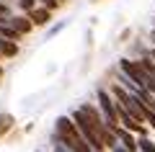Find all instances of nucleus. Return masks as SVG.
Returning <instances> with one entry per match:
<instances>
[{"label": "nucleus", "instance_id": "obj_1", "mask_svg": "<svg viewBox=\"0 0 155 152\" xmlns=\"http://www.w3.org/2000/svg\"><path fill=\"white\" fill-rule=\"evenodd\" d=\"M54 137H57V139H60L70 152H93V150H91V144L83 139V134L78 131V126L72 124L70 116H60V119H57V124H54Z\"/></svg>", "mask_w": 155, "mask_h": 152}, {"label": "nucleus", "instance_id": "obj_2", "mask_svg": "<svg viewBox=\"0 0 155 152\" xmlns=\"http://www.w3.org/2000/svg\"><path fill=\"white\" fill-rule=\"evenodd\" d=\"M70 119H72V124L78 126V131L83 134V139L91 144V150H93V152H101V150H104V144H101V137H98V131H96V124L83 114V111H80V108L72 111Z\"/></svg>", "mask_w": 155, "mask_h": 152}, {"label": "nucleus", "instance_id": "obj_3", "mask_svg": "<svg viewBox=\"0 0 155 152\" xmlns=\"http://www.w3.org/2000/svg\"><path fill=\"white\" fill-rule=\"evenodd\" d=\"M98 106H101V114H104L106 119V126H109L111 131L116 129V121H119V114H116V101H111V95L106 90H98Z\"/></svg>", "mask_w": 155, "mask_h": 152}, {"label": "nucleus", "instance_id": "obj_4", "mask_svg": "<svg viewBox=\"0 0 155 152\" xmlns=\"http://www.w3.org/2000/svg\"><path fill=\"white\" fill-rule=\"evenodd\" d=\"M119 72H124V75H127V77H129V80H132L137 88H147L145 72L140 70L137 62H132V60H122V62H119Z\"/></svg>", "mask_w": 155, "mask_h": 152}, {"label": "nucleus", "instance_id": "obj_5", "mask_svg": "<svg viewBox=\"0 0 155 152\" xmlns=\"http://www.w3.org/2000/svg\"><path fill=\"white\" fill-rule=\"evenodd\" d=\"M114 134H116V139H122V147H124V150L137 152V139L132 137V131H127L124 126H116V129H114Z\"/></svg>", "mask_w": 155, "mask_h": 152}, {"label": "nucleus", "instance_id": "obj_6", "mask_svg": "<svg viewBox=\"0 0 155 152\" xmlns=\"http://www.w3.org/2000/svg\"><path fill=\"white\" fill-rule=\"evenodd\" d=\"M8 23H11L13 28H16L18 34H28L34 28V23H31V18L28 16H16V18H8Z\"/></svg>", "mask_w": 155, "mask_h": 152}, {"label": "nucleus", "instance_id": "obj_7", "mask_svg": "<svg viewBox=\"0 0 155 152\" xmlns=\"http://www.w3.org/2000/svg\"><path fill=\"white\" fill-rule=\"evenodd\" d=\"M28 18H31L34 26H47L49 23V8H34V11H28Z\"/></svg>", "mask_w": 155, "mask_h": 152}, {"label": "nucleus", "instance_id": "obj_8", "mask_svg": "<svg viewBox=\"0 0 155 152\" xmlns=\"http://www.w3.org/2000/svg\"><path fill=\"white\" fill-rule=\"evenodd\" d=\"M0 36L8 39V41H18V36H21V34H18L11 23H3V26H0Z\"/></svg>", "mask_w": 155, "mask_h": 152}, {"label": "nucleus", "instance_id": "obj_9", "mask_svg": "<svg viewBox=\"0 0 155 152\" xmlns=\"http://www.w3.org/2000/svg\"><path fill=\"white\" fill-rule=\"evenodd\" d=\"M0 52H3L5 57H16V54H18V44H16V41H8V39H5V41L0 44Z\"/></svg>", "mask_w": 155, "mask_h": 152}, {"label": "nucleus", "instance_id": "obj_10", "mask_svg": "<svg viewBox=\"0 0 155 152\" xmlns=\"http://www.w3.org/2000/svg\"><path fill=\"white\" fill-rule=\"evenodd\" d=\"M137 150L140 152H155V142H150L147 137H140L137 139Z\"/></svg>", "mask_w": 155, "mask_h": 152}, {"label": "nucleus", "instance_id": "obj_11", "mask_svg": "<svg viewBox=\"0 0 155 152\" xmlns=\"http://www.w3.org/2000/svg\"><path fill=\"white\" fill-rule=\"evenodd\" d=\"M145 121H147V124H150V126L155 129V114H153V111L147 108V106H145Z\"/></svg>", "mask_w": 155, "mask_h": 152}, {"label": "nucleus", "instance_id": "obj_12", "mask_svg": "<svg viewBox=\"0 0 155 152\" xmlns=\"http://www.w3.org/2000/svg\"><path fill=\"white\" fill-rule=\"evenodd\" d=\"M18 5H21L23 11H34V8H36V3H34V0H18Z\"/></svg>", "mask_w": 155, "mask_h": 152}, {"label": "nucleus", "instance_id": "obj_13", "mask_svg": "<svg viewBox=\"0 0 155 152\" xmlns=\"http://www.w3.org/2000/svg\"><path fill=\"white\" fill-rule=\"evenodd\" d=\"M44 5H47V8H49V11H54V8H57V5H60V0H44Z\"/></svg>", "mask_w": 155, "mask_h": 152}, {"label": "nucleus", "instance_id": "obj_14", "mask_svg": "<svg viewBox=\"0 0 155 152\" xmlns=\"http://www.w3.org/2000/svg\"><path fill=\"white\" fill-rule=\"evenodd\" d=\"M0 16H8V5L3 3V0H0Z\"/></svg>", "mask_w": 155, "mask_h": 152}, {"label": "nucleus", "instance_id": "obj_15", "mask_svg": "<svg viewBox=\"0 0 155 152\" xmlns=\"http://www.w3.org/2000/svg\"><path fill=\"white\" fill-rule=\"evenodd\" d=\"M114 152H129V150H124V147H119V144H116V147H114Z\"/></svg>", "mask_w": 155, "mask_h": 152}, {"label": "nucleus", "instance_id": "obj_16", "mask_svg": "<svg viewBox=\"0 0 155 152\" xmlns=\"http://www.w3.org/2000/svg\"><path fill=\"white\" fill-rule=\"evenodd\" d=\"M150 60H153V62H155V49H153V52H150Z\"/></svg>", "mask_w": 155, "mask_h": 152}, {"label": "nucleus", "instance_id": "obj_17", "mask_svg": "<svg viewBox=\"0 0 155 152\" xmlns=\"http://www.w3.org/2000/svg\"><path fill=\"white\" fill-rule=\"evenodd\" d=\"M3 41H5V39H3V36H0V44H3Z\"/></svg>", "mask_w": 155, "mask_h": 152}, {"label": "nucleus", "instance_id": "obj_18", "mask_svg": "<svg viewBox=\"0 0 155 152\" xmlns=\"http://www.w3.org/2000/svg\"><path fill=\"white\" fill-rule=\"evenodd\" d=\"M3 3H8V0H3Z\"/></svg>", "mask_w": 155, "mask_h": 152}, {"label": "nucleus", "instance_id": "obj_19", "mask_svg": "<svg viewBox=\"0 0 155 152\" xmlns=\"http://www.w3.org/2000/svg\"><path fill=\"white\" fill-rule=\"evenodd\" d=\"M0 72H3V70H0Z\"/></svg>", "mask_w": 155, "mask_h": 152}]
</instances>
